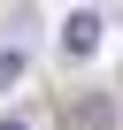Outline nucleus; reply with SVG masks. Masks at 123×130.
<instances>
[{
    "mask_svg": "<svg viewBox=\"0 0 123 130\" xmlns=\"http://www.w3.org/2000/svg\"><path fill=\"white\" fill-rule=\"evenodd\" d=\"M61 54H77V61L100 54V15H92V8H77L69 23H61Z\"/></svg>",
    "mask_w": 123,
    "mask_h": 130,
    "instance_id": "f257e3e1",
    "label": "nucleus"
},
{
    "mask_svg": "<svg viewBox=\"0 0 123 130\" xmlns=\"http://www.w3.org/2000/svg\"><path fill=\"white\" fill-rule=\"evenodd\" d=\"M69 130H115V100H100V92L77 100V107H69Z\"/></svg>",
    "mask_w": 123,
    "mask_h": 130,
    "instance_id": "f03ea898",
    "label": "nucleus"
},
{
    "mask_svg": "<svg viewBox=\"0 0 123 130\" xmlns=\"http://www.w3.org/2000/svg\"><path fill=\"white\" fill-rule=\"evenodd\" d=\"M23 84V46H0V92Z\"/></svg>",
    "mask_w": 123,
    "mask_h": 130,
    "instance_id": "7ed1b4c3",
    "label": "nucleus"
},
{
    "mask_svg": "<svg viewBox=\"0 0 123 130\" xmlns=\"http://www.w3.org/2000/svg\"><path fill=\"white\" fill-rule=\"evenodd\" d=\"M0 130H31V122H23V115H0Z\"/></svg>",
    "mask_w": 123,
    "mask_h": 130,
    "instance_id": "20e7f679",
    "label": "nucleus"
},
{
    "mask_svg": "<svg viewBox=\"0 0 123 130\" xmlns=\"http://www.w3.org/2000/svg\"><path fill=\"white\" fill-rule=\"evenodd\" d=\"M115 92H123V77H115Z\"/></svg>",
    "mask_w": 123,
    "mask_h": 130,
    "instance_id": "39448f33",
    "label": "nucleus"
}]
</instances>
